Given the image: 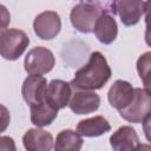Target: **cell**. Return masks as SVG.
Listing matches in <instances>:
<instances>
[{
	"instance_id": "5",
	"label": "cell",
	"mask_w": 151,
	"mask_h": 151,
	"mask_svg": "<svg viewBox=\"0 0 151 151\" xmlns=\"http://www.w3.org/2000/svg\"><path fill=\"white\" fill-rule=\"evenodd\" d=\"M55 59L51 50L37 46L28 51L25 57L24 66L28 74H46L54 67Z\"/></svg>"
},
{
	"instance_id": "3",
	"label": "cell",
	"mask_w": 151,
	"mask_h": 151,
	"mask_svg": "<svg viewBox=\"0 0 151 151\" xmlns=\"http://www.w3.org/2000/svg\"><path fill=\"white\" fill-rule=\"evenodd\" d=\"M29 38L18 28H2L0 33V53L6 60H17L28 47Z\"/></svg>"
},
{
	"instance_id": "1",
	"label": "cell",
	"mask_w": 151,
	"mask_h": 151,
	"mask_svg": "<svg viewBox=\"0 0 151 151\" xmlns=\"http://www.w3.org/2000/svg\"><path fill=\"white\" fill-rule=\"evenodd\" d=\"M111 73L106 58L99 51H94L87 64L76 72L70 84L74 90H100L111 78Z\"/></svg>"
},
{
	"instance_id": "13",
	"label": "cell",
	"mask_w": 151,
	"mask_h": 151,
	"mask_svg": "<svg viewBox=\"0 0 151 151\" xmlns=\"http://www.w3.org/2000/svg\"><path fill=\"white\" fill-rule=\"evenodd\" d=\"M53 137L42 129H29L22 137V144L28 151H50L54 147Z\"/></svg>"
},
{
	"instance_id": "9",
	"label": "cell",
	"mask_w": 151,
	"mask_h": 151,
	"mask_svg": "<svg viewBox=\"0 0 151 151\" xmlns=\"http://www.w3.org/2000/svg\"><path fill=\"white\" fill-rule=\"evenodd\" d=\"M72 97V85L61 79H53L46 88V101L57 110L64 109L68 105Z\"/></svg>"
},
{
	"instance_id": "14",
	"label": "cell",
	"mask_w": 151,
	"mask_h": 151,
	"mask_svg": "<svg viewBox=\"0 0 151 151\" xmlns=\"http://www.w3.org/2000/svg\"><path fill=\"white\" fill-rule=\"evenodd\" d=\"M93 32L97 39L101 44L104 45L112 44L118 35V25H117L116 19L111 14L104 12L98 19Z\"/></svg>"
},
{
	"instance_id": "20",
	"label": "cell",
	"mask_w": 151,
	"mask_h": 151,
	"mask_svg": "<svg viewBox=\"0 0 151 151\" xmlns=\"http://www.w3.org/2000/svg\"><path fill=\"white\" fill-rule=\"evenodd\" d=\"M143 131H144V134L147 142L151 143V112L143 120Z\"/></svg>"
},
{
	"instance_id": "7",
	"label": "cell",
	"mask_w": 151,
	"mask_h": 151,
	"mask_svg": "<svg viewBox=\"0 0 151 151\" xmlns=\"http://www.w3.org/2000/svg\"><path fill=\"white\" fill-rule=\"evenodd\" d=\"M46 88L47 81L41 74H29L22 83L21 94L31 107L46 101Z\"/></svg>"
},
{
	"instance_id": "6",
	"label": "cell",
	"mask_w": 151,
	"mask_h": 151,
	"mask_svg": "<svg viewBox=\"0 0 151 151\" xmlns=\"http://www.w3.org/2000/svg\"><path fill=\"white\" fill-rule=\"evenodd\" d=\"M33 29L38 38L42 40H51L59 34L61 29V19L54 11L41 12L33 21Z\"/></svg>"
},
{
	"instance_id": "19",
	"label": "cell",
	"mask_w": 151,
	"mask_h": 151,
	"mask_svg": "<svg viewBox=\"0 0 151 151\" xmlns=\"http://www.w3.org/2000/svg\"><path fill=\"white\" fill-rule=\"evenodd\" d=\"M145 42L151 47V0L145 1Z\"/></svg>"
},
{
	"instance_id": "12",
	"label": "cell",
	"mask_w": 151,
	"mask_h": 151,
	"mask_svg": "<svg viewBox=\"0 0 151 151\" xmlns=\"http://www.w3.org/2000/svg\"><path fill=\"white\" fill-rule=\"evenodd\" d=\"M110 144L116 151H132L137 150L139 145V138L132 126L124 125L111 134Z\"/></svg>"
},
{
	"instance_id": "11",
	"label": "cell",
	"mask_w": 151,
	"mask_h": 151,
	"mask_svg": "<svg viewBox=\"0 0 151 151\" xmlns=\"http://www.w3.org/2000/svg\"><path fill=\"white\" fill-rule=\"evenodd\" d=\"M133 96H134V87H132V85L129 81L118 79L110 87L107 93V99L110 105L119 111L126 107L132 101Z\"/></svg>"
},
{
	"instance_id": "16",
	"label": "cell",
	"mask_w": 151,
	"mask_h": 151,
	"mask_svg": "<svg viewBox=\"0 0 151 151\" xmlns=\"http://www.w3.org/2000/svg\"><path fill=\"white\" fill-rule=\"evenodd\" d=\"M83 136L77 131L73 130H63L58 133L55 142H54V149L57 151H79L83 147Z\"/></svg>"
},
{
	"instance_id": "18",
	"label": "cell",
	"mask_w": 151,
	"mask_h": 151,
	"mask_svg": "<svg viewBox=\"0 0 151 151\" xmlns=\"http://www.w3.org/2000/svg\"><path fill=\"white\" fill-rule=\"evenodd\" d=\"M137 71L143 81L144 90L151 96V51L143 53L137 60Z\"/></svg>"
},
{
	"instance_id": "17",
	"label": "cell",
	"mask_w": 151,
	"mask_h": 151,
	"mask_svg": "<svg viewBox=\"0 0 151 151\" xmlns=\"http://www.w3.org/2000/svg\"><path fill=\"white\" fill-rule=\"evenodd\" d=\"M31 122L38 127H44L47 125H51L53 120L58 116L57 109L51 106L47 101H44L42 104L31 106Z\"/></svg>"
},
{
	"instance_id": "15",
	"label": "cell",
	"mask_w": 151,
	"mask_h": 151,
	"mask_svg": "<svg viewBox=\"0 0 151 151\" xmlns=\"http://www.w3.org/2000/svg\"><path fill=\"white\" fill-rule=\"evenodd\" d=\"M111 130L110 123L103 116L83 119L77 125V131L83 137H99Z\"/></svg>"
},
{
	"instance_id": "8",
	"label": "cell",
	"mask_w": 151,
	"mask_h": 151,
	"mask_svg": "<svg viewBox=\"0 0 151 151\" xmlns=\"http://www.w3.org/2000/svg\"><path fill=\"white\" fill-rule=\"evenodd\" d=\"M100 105V97L90 90H74L68 107L76 114H87L97 111Z\"/></svg>"
},
{
	"instance_id": "10",
	"label": "cell",
	"mask_w": 151,
	"mask_h": 151,
	"mask_svg": "<svg viewBox=\"0 0 151 151\" xmlns=\"http://www.w3.org/2000/svg\"><path fill=\"white\" fill-rule=\"evenodd\" d=\"M114 9L125 26H134L144 14L143 0H114Z\"/></svg>"
},
{
	"instance_id": "4",
	"label": "cell",
	"mask_w": 151,
	"mask_h": 151,
	"mask_svg": "<svg viewBox=\"0 0 151 151\" xmlns=\"http://www.w3.org/2000/svg\"><path fill=\"white\" fill-rule=\"evenodd\" d=\"M151 112V96L144 88H134V96L132 101L124 109L119 110V114L123 119L130 123H143L145 117Z\"/></svg>"
},
{
	"instance_id": "2",
	"label": "cell",
	"mask_w": 151,
	"mask_h": 151,
	"mask_svg": "<svg viewBox=\"0 0 151 151\" xmlns=\"http://www.w3.org/2000/svg\"><path fill=\"white\" fill-rule=\"evenodd\" d=\"M103 13L101 7L97 2L81 1L72 8L70 20L77 31L81 33H91L94 31L96 24Z\"/></svg>"
}]
</instances>
